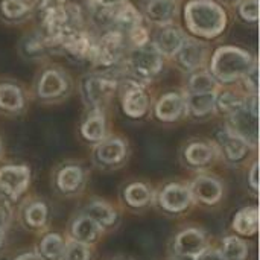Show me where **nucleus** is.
<instances>
[{
	"mask_svg": "<svg viewBox=\"0 0 260 260\" xmlns=\"http://www.w3.org/2000/svg\"><path fill=\"white\" fill-rule=\"evenodd\" d=\"M84 215L88 216L90 219H93L101 227H110V225H113L116 222V212H114V209H111L108 204H105L102 201L90 203L85 207Z\"/></svg>",
	"mask_w": 260,
	"mask_h": 260,
	"instance_id": "nucleus-25",
	"label": "nucleus"
},
{
	"mask_svg": "<svg viewBox=\"0 0 260 260\" xmlns=\"http://www.w3.org/2000/svg\"><path fill=\"white\" fill-rule=\"evenodd\" d=\"M0 108L6 111H20L23 108V93L17 85L0 84Z\"/></svg>",
	"mask_w": 260,
	"mask_h": 260,
	"instance_id": "nucleus-26",
	"label": "nucleus"
},
{
	"mask_svg": "<svg viewBox=\"0 0 260 260\" xmlns=\"http://www.w3.org/2000/svg\"><path fill=\"white\" fill-rule=\"evenodd\" d=\"M233 229L242 236H253L259 229V213L257 207H247L236 213L233 219Z\"/></svg>",
	"mask_w": 260,
	"mask_h": 260,
	"instance_id": "nucleus-22",
	"label": "nucleus"
},
{
	"mask_svg": "<svg viewBox=\"0 0 260 260\" xmlns=\"http://www.w3.org/2000/svg\"><path fill=\"white\" fill-rule=\"evenodd\" d=\"M227 131L241 137L248 145L256 146L257 145V134H259V131H257V114L253 113L248 108V105L245 104V107L242 110H239L238 113L230 116Z\"/></svg>",
	"mask_w": 260,
	"mask_h": 260,
	"instance_id": "nucleus-6",
	"label": "nucleus"
},
{
	"mask_svg": "<svg viewBox=\"0 0 260 260\" xmlns=\"http://www.w3.org/2000/svg\"><path fill=\"white\" fill-rule=\"evenodd\" d=\"M174 248L178 256L195 259L203 250L207 248V241L203 232L197 229H187L175 238Z\"/></svg>",
	"mask_w": 260,
	"mask_h": 260,
	"instance_id": "nucleus-9",
	"label": "nucleus"
},
{
	"mask_svg": "<svg viewBox=\"0 0 260 260\" xmlns=\"http://www.w3.org/2000/svg\"><path fill=\"white\" fill-rule=\"evenodd\" d=\"M21 50L27 58L34 59V58H38L44 53V44L40 38L30 35V37L24 38V41L21 44Z\"/></svg>",
	"mask_w": 260,
	"mask_h": 260,
	"instance_id": "nucleus-36",
	"label": "nucleus"
},
{
	"mask_svg": "<svg viewBox=\"0 0 260 260\" xmlns=\"http://www.w3.org/2000/svg\"><path fill=\"white\" fill-rule=\"evenodd\" d=\"M128 66L131 73L139 78H151L160 73L163 67V55L157 50L154 44H143L134 47L128 55Z\"/></svg>",
	"mask_w": 260,
	"mask_h": 260,
	"instance_id": "nucleus-3",
	"label": "nucleus"
},
{
	"mask_svg": "<svg viewBox=\"0 0 260 260\" xmlns=\"http://www.w3.org/2000/svg\"><path fill=\"white\" fill-rule=\"evenodd\" d=\"M116 87L117 82L114 79L102 75H88L81 81V93L84 101L96 108L104 105L111 98Z\"/></svg>",
	"mask_w": 260,
	"mask_h": 260,
	"instance_id": "nucleus-5",
	"label": "nucleus"
},
{
	"mask_svg": "<svg viewBox=\"0 0 260 260\" xmlns=\"http://www.w3.org/2000/svg\"><path fill=\"white\" fill-rule=\"evenodd\" d=\"M64 248H66L64 239L56 233H50L41 239L37 254L43 260H61Z\"/></svg>",
	"mask_w": 260,
	"mask_h": 260,
	"instance_id": "nucleus-24",
	"label": "nucleus"
},
{
	"mask_svg": "<svg viewBox=\"0 0 260 260\" xmlns=\"http://www.w3.org/2000/svg\"><path fill=\"white\" fill-rule=\"evenodd\" d=\"M125 200L131 207H145L151 201V192L148 186L134 183L125 189Z\"/></svg>",
	"mask_w": 260,
	"mask_h": 260,
	"instance_id": "nucleus-31",
	"label": "nucleus"
},
{
	"mask_svg": "<svg viewBox=\"0 0 260 260\" xmlns=\"http://www.w3.org/2000/svg\"><path fill=\"white\" fill-rule=\"evenodd\" d=\"M184 40H186V37L178 27H163L157 34L154 46L157 47V50L161 55L172 56L178 52V49L181 47Z\"/></svg>",
	"mask_w": 260,
	"mask_h": 260,
	"instance_id": "nucleus-17",
	"label": "nucleus"
},
{
	"mask_svg": "<svg viewBox=\"0 0 260 260\" xmlns=\"http://www.w3.org/2000/svg\"><path fill=\"white\" fill-rule=\"evenodd\" d=\"M126 155V145L120 139L101 140L96 148V158L104 165H117Z\"/></svg>",
	"mask_w": 260,
	"mask_h": 260,
	"instance_id": "nucleus-18",
	"label": "nucleus"
},
{
	"mask_svg": "<svg viewBox=\"0 0 260 260\" xmlns=\"http://www.w3.org/2000/svg\"><path fill=\"white\" fill-rule=\"evenodd\" d=\"M215 105L225 114H235L238 113L239 110H242L245 107V101L233 93V91H221L219 94H216V102Z\"/></svg>",
	"mask_w": 260,
	"mask_h": 260,
	"instance_id": "nucleus-30",
	"label": "nucleus"
},
{
	"mask_svg": "<svg viewBox=\"0 0 260 260\" xmlns=\"http://www.w3.org/2000/svg\"><path fill=\"white\" fill-rule=\"evenodd\" d=\"M184 157L192 166H206L213 160V149L206 143H190L184 151Z\"/></svg>",
	"mask_w": 260,
	"mask_h": 260,
	"instance_id": "nucleus-28",
	"label": "nucleus"
},
{
	"mask_svg": "<svg viewBox=\"0 0 260 260\" xmlns=\"http://www.w3.org/2000/svg\"><path fill=\"white\" fill-rule=\"evenodd\" d=\"M84 184V172L79 166H66L56 175V186L64 193L78 192Z\"/></svg>",
	"mask_w": 260,
	"mask_h": 260,
	"instance_id": "nucleus-21",
	"label": "nucleus"
},
{
	"mask_svg": "<svg viewBox=\"0 0 260 260\" xmlns=\"http://www.w3.org/2000/svg\"><path fill=\"white\" fill-rule=\"evenodd\" d=\"M248 181H250V184H251V187H253L254 190H257V189H259V165H257V163H254V165H253Z\"/></svg>",
	"mask_w": 260,
	"mask_h": 260,
	"instance_id": "nucleus-41",
	"label": "nucleus"
},
{
	"mask_svg": "<svg viewBox=\"0 0 260 260\" xmlns=\"http://www.w3.org/2000/svg\"><path fill=\"white\" fill-rule=\"evenodd\" d=\"M90 259V250L85 244L72 241L70 244H66L62 259L61 260H88Z\"/></svg>",
	"mask_w": 260,
	"mask_h": 260,
	"instance_id": "nucleus-35",
	"label": "nucleus"
},
{
	"mask_svg": "<svg viewBox=\"0 0 260 260\" xmlns=\"http://www.w3.org/2000/svg\"><path fill=\"white\" fill-rule=\"evenodd\" d=\"M66 90H67V81L56 70H46L43 76L40 78L38 87H37L38 96L44 99L61 96Z\"/></svg>",
	"mask_w": 260,
	"mask_h": 260,
	"instance_id": "nucleus-15",
	"label": "nucleus"
},
{
	"mask_svg": "<svg viewBox=\"0 0 260 260\" xmlns=\"http://www.w3.org/2000/svg\"><path fill=\"white\" fill-rule=\"evenodd\" d=\"M8 218H9V209L6 207V204L0 203V227L6 224Z\"/></svg>",
	"mask_w": 260,
	"mask_h": 260,
	"instance_id": "nucleus-42",
	"label": "nucleus"
},
{
	"mask_svg": "<svg viewBox=\"0 0 260 260\" xmlns=\"http://www.w3.org/2000/svg\"><path fill=\"white\" fill-rule=\"evenodd\" d=\"M14 260H43L38 254H35V253H26V254H21V256H18V257H15Z\"/></svg>",
	"mask_w": 260,
	"mask_h": 260,
	"instance_id": "nucleus-44",
	"label": "nucleus"
},
{
	"mask_svg": "<svg viewBox=\"0 0 260 260\" xmlns=\"http://www.w3.org/2000/svg\"><path fill=\"white\" fill-rule=\"evenodd\" d=\"M189 190L192 198L204 204H216L222 198L221 183L209 175H200L198 178H195Z\"/></svg>",
	"mask_w": 260,
	"mask_h": 260,
	"instance_id": "nucleus-10",
	"label": "nucleus"
},
{
	"mask_svg": "<svg viewBox=\"0 0 260 260\" xmlns=\"http://www.w3.org/2000/svg\"><path fill=\"white\" fill-rule=\"evenodd\" d=\"M186 101V111L195 117H204L215 110L216 93H189Z\"/></svg>",
	"mask_w": 260,
	"mask_h": 260,
	"instance_id": "nucleus-19",
	"label": "nucleus"
},
{
	"mask_svg": "<svg viewBox=\"0 0 260 260\" xmlns=\"http://www.w3.org/2000/svg\"><path fill=\"white\" fill-rule=\"evenodd\" d=\"M0 8L8 18H20L29 11V5L24 0H2Z\"/></svg>",
	"mask_w": 260,
	"mask_h": 260,
	"instance_id": "nucleus-34",
	"label": "nucleus"
},
{
	"mask_svg": "<svg viewBox=\"0 0 260 260\" xmlns=\"http://www.w3.org/2000/svg\"><path fill=\"white\" fill-rule=\"evenodd\" d=\"M186 111V101L178 93H169L161 96L157 102L155 114L163 122H174Z\"/></svg>",
	"mask_w": 260,
	"mask_h": 260,
	"instance_id": "nucleus-13",
	"label": "nucleus"
},
{
	"mask_svg": "<svg viewBox=\"0 0 260 260\" xmlns=\"http://www.w3.org/2000/svg\"><path fill=\"white\" fill-rule=\"evenodd\" d=\"M177 15L175 0H149L146 5V18L157 26H168Z\"/></svg>",
	"mask_w": 260,
	"mask_h": 260,
	"instance_id": "nucleus-14",
	"label": "nucleus"
},
{
	"mask_svg": "<svg viewBox=\"0 0 260 260\" xmlns=\"http://www.w3.org/2000/svg\"><path fill=\"white\" fill-rule=\"evenodd\" d=\"M192 195H190V190L189 187L186 186H181V184H169L166 186L161 193H160V206L168 210V212H172V213H180V212H184L190 203H192Z\"/></svg>",
	"mask_w": 260,
	"mask_h": 260,
	"instance_id": "nucleus-8",
	"label": "nucleus"
},
{
	"mask_svg": "<svg viewBox=\"0 0 260 260\" xmlns=\"http://www.w3.org/2000/svg\"><path fill=\"white\" fill-rule=\"evenodd\" d=\"M140 14L129 3H120V6L111 15V24L119 32H129L136 26H140Z\"/></svg>",
	"mask_w": 260,
	"mask_h": 260,
	"instance_id": "nucleus-20",
	"label": "nucleus"
},
{
	"mask_svg": "<svg viewBox=\"0 0 260 260\" xmlns=\"http://www.w3.org/2000/svg\"><path fill=\"white\" fill-rule=\"evenodd\" d=\"M193 260H225L221 250H212V248H206L203 250Z\"/></svg>",
	"mask_w": 260,
	"mask_h": 260,
	"instance_id": "nucleus-40",
	"label": "nucleus"
},
{
	"mask_svg": "<svg viewBox=\"0 0 260 260\" xmlns=\"http://www.w3.org/2000/svg\"><path fill=\"white\" fill-rule=\"evenodd\" d=\"M123 47H125L123 34L116 29L108 30L101 37L98 43L93 44L88 56L94 61V64L102 67H110L119 61V58L123 53Z\"/></svg>",
	"mask_w": 260,
	"mask_h": 260,
	"instance_id": "nucleus-4",
	"label": "nucleus"
},
{
	"mask_svg": "<svg viewBox=\"0 0 260 260\" xmlns=\"http://www.w3.org/2000/svg\"><path fill=\"white\" fill-rule=\"evenodd\" d=\"M221 253L225 260H245L248 257V247L241 238L229 236L224 239V248Z\"/></svg>",
	"mask_w": 260,
	"mask_h": 260,
	"instance_id": "nucleus-29",
	"label": "nucleus"
},
{
	"mask_svg": "<svg viewBox=\"0 0 260 260\" xmlns=\"http://www.w3.org/2000/svg\"><path fill=\"white\" fill-rule=\"evenodd\" d=\"M175 55L178 58L180 66H183L186 70H197L204 64L207 50L201 43L195 40H184Z\"/></svg>",
	"mask_w": 260,
	"mask_h": 260,
	"instance_id": "nucleus-12",
	"label": "nucleus"
},
{
	"mask_svg": "<svg viewBox=\"0 0 260 260\" xmlns=\"http://www.w3.org/2000/svg\"><path fill=\"white\" fill-rule=\"evenodd\" d=\"M82 136L90 142H101L105 137V117L101 113L90 114L82 123Z\"/></svg>",
	"mask_w": 260,
	"mask_h": 260,
	"instance_id": "nucleus-27",
	"label": "nucleus"
},
{
	"mask_svg": "<svg viewBox=\"0 0 260 260\" xmlns=\"http://www.w3.org/2000/svg\"><path fill=\"white\" fill-rule=\"evenodd\" d=\"M221 146L225 154V158L233 163L241 161L247 155L248 148H250V145L245 140H242L241 137H238L229 131L221 137Z\"/></svg>",
	"mask_w": 260,
	"mask_h": 260,
	"instance_id": "nucleus-23",
	"label": "nucleus"
},
{
	"mask_svg": "<svg viewBox=\"0 0 260 260\" xmlns=\"http://www.w3.org/2000/svg\"><path fill=\"white\" fill-rule=\"evenodd\" d=\"M101 232H102V227L98 225L93 219H90L85 215H82L78 219H75L73 224H72V229H70L73 241L85 244V245L94 244L99 239Z\"/></svg>",
	"mask_w": 260,
	"mask_h": 260,
	"instance_id": "nucleus-16",
	"label": "nucleus"
},
{
	"mask_svg": "<svg viewBox=\"0 0 260 260\" xmlns=\"http://www.w3.org/2000/svg\"><path fill=\"white\" fill-rule=\"evenodd\" d=\"M66 8V0H43L41 2V11H43V17L44 15H50L55 12H59Z\"/></svg>",
	"mask_w": 260,
	"mask_h": 260,
	"instance_id": "nucleus-38",
	"label": "nucleus"
},
{
	"mask_svg": "<svg viewBox=\"0 0 260 260\" xmlns=\"http://www.w3.org/2000/svg\"><path fill=\"white\" fill-rule=\"evenodd\" d=\"M24 221L30 227H43L47 221V207L41 201L30 203L24 210Z\"/></svg>",
	"mask_w": 260,
	"mask_h": 260,
	"instance_id": "nucleus-32",
	"label": "nucleus"
},
{
	"mask_svg": "<svg viewBox=\"0 0 260 260\" xmlns=\"http://www.w3.org/2000/svg\"><path fill=\"white\" fill-rule=\"evenodd\" d=\"M3 241H5V230H3V227H0V248L3 245Z\"/></svg>",
	"mask_w": 260,
	"mask_h": 260,
	"instance_id": "nucleus-45",
	"label": "nucleus"
},
{
	"mask_svg": "<svg viewBox=\"0 0 260 260\" xmlns=\"http://www.w3.org/2000/svg\"><path fill=\"white\" fill-rule=\"evenodd\" d=\"M94 2L104 8H113V6H117L122 3V0H94Z\"/></svg>",
	"mask_w": 260,
	"mask_h": 260,
	"instance_id": "nucleus-43",
	"label": "nucleus"
},
{
	"mask_svg": "<svg viewBox=\"0 0 260 260\" xmlns=\"http://www.w3.org/2000/svg\"><path fill=\"white\" fill-rule=\"evenodd\" d=\"M30 181V171L26 166H3L0 169V187L11 198H18Z\"/></svg>",
	"mask_w": 260,
	"mask_h": 260,
	"instance_id": "nucleus-7",
	"label": "nucleus"
},
{
	"mask_svg": "<svg viewBox=\"0 0 260 260\" xmlns=\"http://www.w3.org/2000/svg\"><path fill=\"white\" fill-rule=\"evenodd\" d=\"M148 105L149 101L143 88L137 84H129L122 98V107L125 114L134 119L142 117L148 111Z\"/></svg>",
	"mask_w": 260,
	"mask_h": 260,
	"instance_id": "nucleus-11",
	"label": "nucleus"
},
{
	"mask_svg": "<svg viewBox=\"0 0 260 260\" xmlns=\"http://www.w3.org/2000/svg\"><path fill=\"white\" fill-rule=\"evenodd\" d=\"M128 35H129V40L134 44V47H139V46H143L148 43V32L142 26H136L134 29H131L128 32Z\"/></svg>",
	"mask_w": 260,
	"mask_h": 260,
	"instance_id": "nucleus-39",
	"label": "nucleus"
},
{
	"mask_svg": "<svg viewBox=\"0 0 260 260\" xmlns=\"http://www.w3.org/2000/svg\"><path fill=\"white\" fill-rule=\"evenodd\" d=\"M239 12L244 20L256 23L259 18V2L257 0H244L239 6Z\"/></svg>",
	"mask_w": 260,
	"mask_h": 260,
	"instance_id": "nucleus-37",
	"label": "nucleus"
},
{
	"mask_svg": "<svg viewBox=\"0 0 260 260\" xmlns=\"http://www.w3.org/2000/svg\"><path fill=\"white\" fill-rule=\"evenodd\" d=\"M187 27L200 37L215 38L227 26L225 11L212 0H192L184 8Z\"/></svg>",
	"mask_w": 260,
	"mask_h": 260,
	"instance_id": "nucleus-1",
	"label": "nucleus"
},
{
	"mask_svg": "<svg viewBox=\"0 0 260 260\" xmlns=\"http://www.w3.org/2000/svg\"><path fill=\"white\" fill-rule=\"evenodd\" d=\"M190 93H213L216 90V81L210 73H193L189 79Z\"/></svg>",
	"mask_w": 260,
	"mask_h": 260,
	"instance_id": "nucleus-33",
	"label": "nucleus"
},
{
	"mask_svg": "<svg viewBox=\"0 0 260 260\" xmlns=\"http://www.w3.org/2000/svg\"><path fill=\"white\" fill-rule=\"evenodd\" d=\"M256 66L253 56L233 46L219 47L212 58V76L221 82H232L245 78Z\"/></svg>",
	"mask_w": 260,
	"mask_h": 260,
	"instance_id": "nucleus-2",
	"label": "nucleus"
}]
</instances>
